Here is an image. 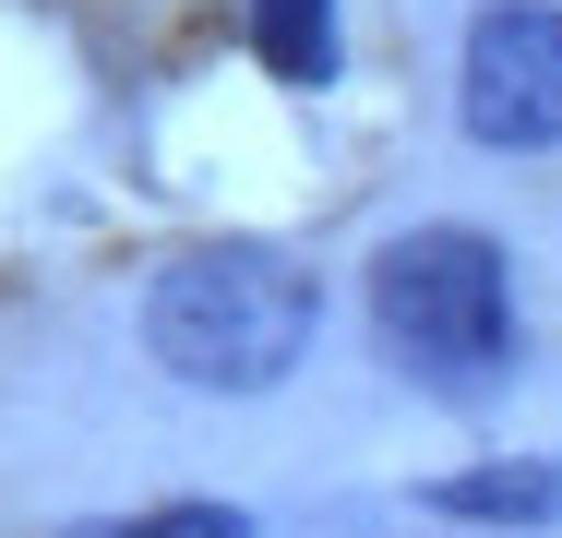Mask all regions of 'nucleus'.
Here are the masks:
<instances>
[{"instance_id": "obj_5", "label": "nucleus", "mask_w": 562, "mask_h": 538, "mask_svg": "<svg viewBox=\"0 0 562 538\" xmlns=\"http://www.w3.org/2000/svg\"><path fill=\"white\" fill-rule=\"evenodd\" d=\"M251 48H263V72H288V85H324L347 48H336V0H251Z\"/></svg>"}, {"instance_id": "obj_6", "label": "nucleus", "mask_w": 562, "mask_h": 538, "mask_svg": "<svg viewBox=\"0 0 562 538\" xmlns=\"http://www.w3.org/2000/svg\"><path fill=\"white\" fill-rule=\"evenodd\" d=\"M60 538H251L239 503H156V515H97V527H60Z\"/></svg>"}, {"instance_id": "obj_1", "label": "nucleus", "mask_w": 562, "mask_h": 538, "mask_svg": "<svg viewBox=\"0 0 562 538\" xmlns=\"http://www.w3.org/2000/svg\"><path fill=\"white\" fill-rule=\"evenodd\" d=\"M324 323V276L288 239H204L144 288V347L156 371L204 383V395H263L312 359Z\"/></svg>"}, {"instance_id": "obj_4", "label": "nucleus", "mask_w": 562, "mask_h": 538, "mask_svg": "<svg viewBox=\"0 0 562 538\" xmlns=\"http://www.w3.org/2000/svg\"><path fill=\"white\" fill-rule=\"evenodd\" d=\"M419 503H431V515H454V527H551V515H562V467H551V455L454 467V479H431Z\"/></svg>"}, {"instance_id": "obj_3", "label": "nucleus", "mask_w": 562, "mask_h": 538, "mask_svg": "<svg viewBox=\"0 0 562 538\" xmlns=\"http://www.w3.org/2000/svg\"><path fill=\"white\" fill-rule=\"evenodd\" d=\"M454 108H467V144H491V156H551L562 144V0H491V12L467 24Z\"/></svg>"}, {"instance_id": "obj_2", "label": "nucleus", "mask_w": 562, "mask_h": 538, "mask_svg": "<svg viewBox=\"0 0 562 538\" xmlns=\"http://www.w3.org/2000/svg\"><path fill=\"white\" fill-rule=\"evenodd\" d=\"M371 335L419 395H491L515 371V264L491 227L431 215L371 251Z\"/></svg>"}]
</instances>
